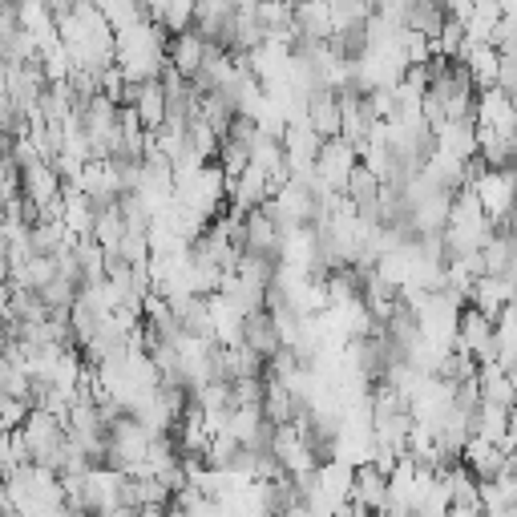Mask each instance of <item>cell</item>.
<instances>
[{
  "label": "cell",
  "instance_id": "1",
  "mask_svg": "<svg viewBox=\"0 0 517 517\" xmlns=\"http://www.w3.org/2000/svg\"><path fill=\"white\" fill-rule=\"evenodd\" d=\"M481 202V211L493 227H509V206H513V170H481L469 186Z\"/></svg>",
  "mask_w": 517,
  "mask_h": 517
},
{
  "label": "cell",
  "instance_id": "2",
  "mask_svg": "<svg viewBox=\"0 0 517 517\" xmlns=\"http://www.w3.org/2000/svg\"><path fill=\"white\" fill-rule=\"evenodd\" d=\"M453 352H465V356H469V360H477V364L493 360V324H489L481 312H473L469 303H465L461 312H457Z\"/></svg>",
  "mask_w": 517,
  "mask_h": 517
},
{
  "label": "cell",
  "instance_id": "3",
  "mask_svg": "<svg viewBox=\"0 0 517 517\" xmlns=\"http://www.w3.org/2000/svg\"><path fill=\"white\" fill-rule=\"evenodd\" d=\"M352 166H356V146H348L344 138H328V142H320V154H316V166H312V174L328 186V190H344V178L352 174Z\"/></svg>",
  "mask_w": 517,
  "mask_h": 517
},
{
  "label": "cell",
  "instance_id": "4",
  "mask_svg": "<svg viewBox=\"0 0 517 517\" xmlns=\"http://www.w3.org/2000/svg\"><path fill=\"white\" fill-rule=\"evenodd\" d=\"M17 178H21V198L33 202L37 215L61 202V178H57V170L49 162H33V166L17 170Z\"/></svg>",
  "mask_w": 517,
  "mask_h": 517
},
{
  "label": "cell",
  "instance_id": "5",
  "mask_svg": "<svg viewBox=\"0 0 517 517\" xmlns=\"http://www.w3.org/2000/svg\"><path fill=\"white\" fill-rule=\"evenodd\" d=\"M473 126H485L497 138H513V126H517L513 101L505 93H497V89H481L477 101H473Z\"/></svg>",
  "mask_w": 517,
  "mask_h": 517
},
{
  "label": "cell",
  "instance_id": "6",
  "mask_svg": "<svg viewBox=\"0 0 517 517\" xmlns=\"http://www.w3.org/2000/svg\"><path fill=\"white\" fill-rule=\"evenodd\" d=\"M457 461L469 469V477H473V481H493L501 469H509V465H513V457H509V453H501L497 445H489V441H481V437H465V445H461Z\"/></svg>",
  "mask_w": 517,
  "mask_h": 517
},
{
  "label": "cell",
  "instance_id": "7",
  "mask_svg": "<svg viewBox=\"0 0 517 517\" xmlns=\"http://www.w3.org/2000/svg\"><path fill=\"white\" fill-rule=\"evenodd\" d=\"M303 126L312 130L320 142H328V138H340V97H336L332 89H316V93H307Z\"/></svg>",
  "mask_w": 517,
  "mask_h": 517
},
{
  "label": "cell",
  "instance_id": "8",
  "mask_svg": "<svg viewBox=\"0 0 517 517\" xmlns=\"http://www.w3.org/2000/svg\"><path fill=\"white\" fill-rule=\"evenodd\" d=\"M465 299H469L473 312H481L493 324V316L501 312V307L513 303V275H481V279H473Z\"/></svg>",
  "mask_w": 517,
  "mask_h": 517
},
{
  "label": "cell",
  "instance_id": "9",
  "mask_svg": "<svg viewBox=\"0 0 517 517\" xmlns=\"http://www.w3.org/2000/svg\"><path fill=\"white\" fill-rule=\"evenodd\" d=\"M227 190H231V194H227V202L235 206V211H243V215H247V211H259V206L271 198V190H275V186H271V178H267L259 166H247L235 182H227Z\"/></svg>",
  "mask_w": 517,
  "mask_h": 517
},
{
  "label": "cell",
  "instance_id": "10",
  "mask_svg": "<svg viewBox=\"0 0 517 517\" xmlns=\"http://www.w3.org/2000/svg\"><path fill=\"white\" fill-rule=\"evenodd\" d=\"M239 344H243L247 352H255L263 364L283 348V344H279V332H275V324H271V316L263 312V307H259V312H247V316H243Z\"/></svg>",
  "mask_w": 517,
  "mask_h": 517
},
{
  "label": "cell",
  "instance_id": "11",
  "mask_svg": "<svg viewBox=\"0 0 517 517\" xmlns=\"http://www.w3.org/2000/svg\"><path fill=\"white\" fill-rule=\"evenodd\" d=\"M202 49H206V41H202L194 29L170 33V37H166V65H170L182 81H194V73H198V65H202Z\"/></svg>",
  "mask_w": 517,
  "mask_h": 517
},
{
  "label": "cell",
  "instance_id": "12",
  "mask_svg": "<svg viewBox=\"0 0 517 517\" xmlns=\"http://www.w3.org/2000/svg\"><path fill=\"white\" fill-rule=\"evenodd\" d=\"M243 251L275 263V255H279V227L263 211H247L243 215Z\"/></svg>",
  "mask_w": 517,
  "mask_h": 517
},
{
  "label": "cell",
  "instance_id": "13",
  "mask_svg": "<svg viewBox=\"0 0 517 517\" xmlns=\"http://www.w3.org/2000/svg\"><path fill=\"white\" fill-rule=\"evenodd\" d=\"M352 501H360L368 513H384V501H388V477L372 465V461H364V465H356L352 469V493H348Z\"/></svg>",
  "mask_w": 517,
  "mask_h": 517
},
{
  "label": "cell",
  "instance_id": "14",
  "mask_svg": "<svg viewBox=\"0 0 517 517\" xmlns=\"http://www.w3.org/2000/svg\"><path fill=\"white\" fill-rule=\"evenodd\" d=\"M299 41H332V13L328 0H307V5H291Z\"/></svg>",
  "mask_w": 517,
  "mask_h": 517
},
{
  "label": "cell",
  "instance_id": "15",
  "mask_svg": "<svg viewBox=\"0 0 517 517\" xmlns=\"http://www.w3.org/2000/svg\"><path fill=\"white\" fill-rule=\"evenodd\" d=\"M130 110L138 114V126H142L146 134H154V130L166 122V97H162L158 77L138 85V97H134V106H130Z\"/></svg>",
  "mask_w": 517,
  "mask_h": 517
},
{
  "label": "cell",
  "instance_id": "16",
  "mask_svg": "<svg viewBox=\"0 0 517 517\" xmlns=\"http://www.w3.org/2000/svg\"><path fill=\"white\" fill-rule=\"evenodd\" d=\"M485 259V275H513V231L509 227H493V235L481 247Z\"/></svg>",
  "mask_w": 517,
  "mask_h": 517
},
{
  "label": "cell",
  "instance_id": "17",
  "mask_svg": "<svg viewBox=\"0 0 517 517\" xmlns=\"http://www.w3.org/2000/svg\"><path fill=\"white\" fill-rule=\"evenodd\" d=\"M231 118H235V106L227 101V93H223V89H206V93H198V122H206L219 138L227 134Z\"/></svg>",
  "mask_w": 517,
  "mask_h": 517
},
{
  "label": "cell",
  "instance_id": "18",
  "mask_svg": "<svg viewBox=\"0 0 517 517\" xmlns=\"http://www.w3.org/2000/svg\"><path fill=\"white\" fill-rule=\"evenodd\" d=\"M441 25H445V13H441L437 0H417V5H408V13H404V29L421 33L429 41L441 33Z\"/></svg>",
  "mask_w": 517,
  "mask_h": 517
},
{
  "label": "cell",
  "instance_id": "19",
  "mask_svg": "<svg viewBox=\"0 0 517 517\" xmlns=\"http://www.w3.org/2000/svg\"><path fill=\"white\" fill-rule=\"evenodd\" d=\"M497 21H501L497 5H493V0H481V5H473L469 21L461 25V29H465V41H469V45H489V33H493Z\"/></svg>",
  "mask_w": 517,
  "mask_h": 517
},
{
  "label": "cell",
  "instance_id": "20",
  "mask_svg": "<svg viewBox=\"0 0 517 517\" xmlns=\"http://www.w3.org/2000/svg\"><path fill=\"white\" fill-rule=\"evenodd\" d=\"M465 29H461V21H449L445 17V25H441V33L433 37V57H445V61H461V53H465Z\"/></svg>",
  "mask_w": 517,
  "mask_h": 517
},
{
  "label": "cell",
  "instance_id": "21",
  "mask_svg": "<svg viewBox=\"0 0 517 517\" xmlns=\"http://www.w3.org/2000/svg\"><path fill=\"white\" fill-rule=\"evenodd\" d=\"M194 25V0H162V17H158V29L170 37V33H186Z\"/></svg>",
  "mask_w": 517,
  "mask_h": 517
},
{
  "label": "cell",
  "instance_id": "22",
  "mask_svg": "<svg viewBox=\"0 0 517 517\" xmlns=\"http://www.w3.org/2000/svg\"><path fill=\"white\" fill-rule=\"evenodd\" d=\"M396 45H400L404 65H425V61L433 57V41L421 37V33H412V29H400V33H396Z\"/></svg>",
  "mask_w": 517,
  "mask_h": 517
},
{
  "label": "cell",
  "instance_id": "23",
  "mask_svg": "<svg viewBox=\"0 0 517 517\" xmlns=\"http://www.w3.org/2000/svg\"><path fill=\"white\" fill-rule=\"evenodd\" d=\"M25 417H29V404H25V400H13V396L0 392V433H13V429H21V425H25Z\"/></svg>",
  "mask_w": 517,
  "mask_h": 517
},
{
  "label": "cell",
  "instance_id": "24",
  "mask_svg": "<svg viewBox=\"0 0 517 517\" xmlns=\"http://www.w3.org/2000/svg\"><path fill=\"white\" fill-rule=\"evenodd\" d=\"M9 106V81H5V61H0V110Z\"/></svg>",
  "mask_w": 517,
  "mask_h": 517
},
{
  "label": "cell",
  "instance_id": "25",
  "mask_svg": "<svg viewBox=\"0 0 517 517\" xmlns=\"http://www.w3.org/2000/svg\"><path fill=\"white\" fill-rule=\"evenodd\" d=\"M166 517H186V513H182L178 505H166Z\"/></svg>",
  "mask_w": 517,
  "mask_h": 517
}]
</instances>
